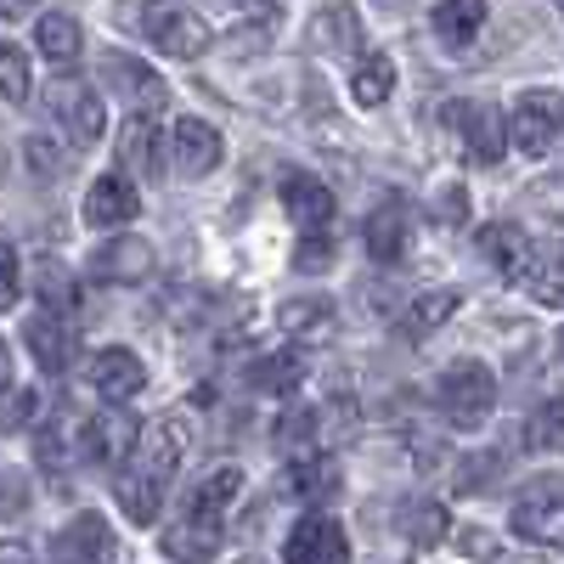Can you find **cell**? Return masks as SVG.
Returning <instances> with one entry per match:
<instances>
[{
    "mask_svg": "<svg viewBox=\"0 0 564 564\" xmlns=\"http://www.w3.org/2000/svg\"><path fill=\"white\" fill-rule=\"evenodd\" d=\"M170 148H175V170H181L186 181H198V175H209V170L220 164V135H215V124H204V119H175Z\"/></svg>",
    "mask_w": 564,
    "mask_h": 564,
    "instance_id": "cell-14",
    "label": "cell"
},
{
    "mask_svg": "<svg viewBox=\"0 0 564 564\" xmlns=\"http://www.w3.org/2000/svg\"><path fill=\"white\" fill-rule=\"evenodd\" d=\"M29 7V0H0V12H23Z\"/></svg>",
    "mask_w": 564,
    "mask_h": 564,
    "instance_id": "cell-44",
    "label": "cell"
},
{
    "mask_svg": "<svg viewBox=\"0 0 564 564\" xmlns=\"http://www.w3.org/2000/svg\"><path fill=\"white\" fill-rule=\"evenodd\" d=\"M452 311H457V289H430V294H417V300L395 316V334H401L406 345H423L441 322H452Z\"/></svg>",
    "mask_w": 564,
    "mask_h": 564,
    "instance_id": "cell-23",
    "label": "cell"
},
{
    "mask_svg": "<svg viewBox=\"0 0 564 564\" xmlns=\"http://www.w3.org/2000/svg\"><path fill=\"white\" fill-rule=\"evenodd\" d=\"M435 40L441 45H468L480 29H486V0H435Z\"/></svg>",
    "mask_w": 564,
    "mask_h": 564,
    "instance_id": "cell-26",
    "label": "cell"
},
{
    "mask_svg": "<svg viewBox=\"0 0 564 564\" xmlns=\"http://www.w3.org/2000/svg\"><path fill=\"white\" fill-rule=\"evenodd\" d=\"M502 468V457L491 452V457H468L463 468H457V491H480V486H491V475Z\"/></svg>",
    "mask_w": 564,
    "mask_h": 564,
    "instance_id": "cell-41",
    "label": "cell"
},
{
    "mask_svg": "<svg viewBox=\"0 0 564 564\" xmlns=\"http://www.w3.org/2000/svg\"><path fill=\"white\" fill-rule=\"evenodd\" d=\"M316 430H322V417L311 412V406H289L282 412V423H276V452L282 457H311L316 452Z\"/></svg>",
    "mask_w": 564,
    "mask_h": 564,
    "instance_id": "cell-30",
    "label": "cell"
},
{
    "mask_svg": "<svg viewBox=\"0 0 564 564\" xmlns=\"http://www.w3.org/2000/svg\"><path fill=\"white\" fill-rule=\"evenodd\" d=\"M558 7H564V0H558Z\"/></svg>",
    "mask_w": 564,
    "mask_h": 564,
    "instance_id": "cell-47",
    "label": "cell"
},
{
    "mask_svg": "<svg viewBox=\"0 0 564 564\" xmlns=\"http://www.w3.org/2000/svg\"><path fill=\"white\" fill-rule=\"evenodd\" d=\"M508 135L520 141V153L542 159L564 135V97L558 90H525V97L513 102V113H508Z\"/></svg>",
    "mask_w": 564,
    "mask_h": 564,
    "instance_id": "cell-5",
    "label": "cell"
},
{
    "mask_svg": "<svg viewBox=\"0 0 564 564\" xmlns=\"http://www.w3.org/2000/svg\"><path fill=\"white\" fill-rule=\"evenodd\" d=\"M294 271H311V276L334 271V238H327V231H305L300 254H294Z\"/></svg>",
    "mask_w": 564,
    "mask_h": 564,
    "instance_id": "cell-38",
    "label": "cell"
},
{
    "mask_svg": "<svg viewBox=\"0 0 564 564\" xmlns=\"http://www.w3.org/2000/svg\"><path fill=\"white\" fill-rule=\"evenodd\" d=\"M446 508L441 502H430V497H423V502H406L401 508V531H406V542L412 547H435L441 536H446Z\"/></svg>",
    "mask_w": 564,
    "mask_h": 564,
    "instance_id": "cell-33",
    "label": "cell"
},
{
    "mask_svg": "<svg viewBox=\"0 0 564 564\" xmlns=\"http://www.w3.org/2000/svg\"><path fill=\"white\" fill-rule=\"evenodd\" d=\"M135 209H141L135 181H124V175L90 181V193H85V220H90V226H102V231H108V226H130Z\"/></svg>",
    "mask_w": 564,
    "mask_h": 564,
    "instance_id": "cell-16",
    "label": "cell"
},
{
    "mask_svg": "<svg viewBox=\"0 0 564 564\" xmlns=\"http://www.w3.org/2000/svg\"><path fill=\"white\" fill-rule=\"evenodd\" d=\"M406 249H412V209L401 198H384L367 215V254L379 265H395V260H406Z\"/></svg>",
    "mask_w": 564,
    "mask_h": 564,
    "instance_id": "cell-11",
    "label": "cell"
},
{
    "mask_svg": "<svg viewBox=\"0 0 564 564\" xmlns=\"http://www.w3.org/2000/svg\"><path fill=\"white\" fill-rule=\"evenodd\" d=\"M525 446H531V452H564V395H547V401L531 412Z\"/></svg>",
    "mask_w": 564,
    "mask_h": 564,
    "instance_id": "cell-34",
    "label": "cell"
},
{
    "mask_svg": "<svg viewBox=\"0 0 564 564\" xmlns=\"http://www.w3.org/2000/svg\"><path fill=\"white\" fill-rule=\"evenodd\" d=\"M282 334H289V339H327V334H334V305H327V300H294V305H282Z\"/></svg>",
    "mask_w": 564,
    "mask_h": 564,
    "instance_id": "cell-29",
    "label": "cell"
},
{
    "mask_svg": "<svg viewBox=\"0 0 564 564\" xmlns=\"http://www.w3.org/2000/svg\"><path fill=\"white\" fill-rule=\"evenodd\" d=\"M480 260L497 271V276H520L525 254H531V238H525V226H513V220H491L480 238H475Z\"/></svg>",
    "mask_w": 564,
    "mask_h": 564,
    "instance_id": "cell-21",
    "label": "cell"
},
{
    "mask_svg": "<svg viewBox=\"0 0 564 564\" xmlns=\"http://www.w3.org/2000/svg\"><path fill=\"white\" fill-rule=\"evenodd\" d=\"M34 40H40V52L52 57V63H74L79 57V23L68 12H45L34 23Z\"/></svg>",
    "mask_w": 564,
    "mask_h": 564,
    "instance_id": "cell-31",
    "label": "cell"
},
{
    "mask_svg": "<svg viewBox=\"0 0 564 564\" xmlns=\"http://www.w3.org/2000/svg\"><path fill=\"white\" fill-rule=\"evenodd\" d=\"M135 468H148V475L170 480L181 457H186V430H181V417H153L148 430H135V446H130Z\"/></svg>",
    "mask_w": 564,
    "mask_h": 564,
    "instance_id": "cell-10",
    "label": "cell"
},
{
    "mask_svg": "<svg viewBox=\"0 0 564 564\" xmlns=\"http://www.w3.org/2000/svg\"><path fill=\"white\" fill-rule=\"evenodd\" d=\"M90 384H97V390L119 406V401H130V395L148 390V367H141L135 350L113 345V350H97V356H90Z\"/></svg>",
    "mask_w": 564,
    "mask_h": 564,
    "instance_id": "cell-12",
    "label": "cell"
},
{
    "mask_svg": "<svg viewBox=\"0 0 564 564\" xmlns=\"http://www.w3.org/2000/svg\"><path fill=\"white\" fill-rule=\"evenodd\" d=\"M102 79H108V90L130 108V113H159L164 102H170V90H164V79L141 63V57H124V52H102Z\"/></svg>",
    "mask_w": 564,
    "mask_h": 564,
    "instance_id": "cell-6",
    "label": "cell"
},
{
    "mask_svg": "<svg viewBox=\"0 0 564 564\" xmlns=\"http://www.w3.org/2000/svg\"><path fill=\"white\" fill-rule=\"evenodd\" d=\"M243 491V468H231V463H220V468H209V475L198 480V491L186 497V525H209V531H220V520H226V502Z\"/></svg>",
    "mask_w": 564,
    "mask_h": 564,
    "instance_id": "cell-13",
    "label": "cell"
},
{
    "mask_svg": "<svg viewBox=\"0 0 564 564\" xmlns=\"http://www.w3.org/2000/svg\"><path fill=\"white\" fill-rule=\"evenodd\" d=\"M558 356H564V334H558Z\"/></svg>",
    "mask_w": 564,
    "mask_h": 564,
    "instance_id": "cell-46",
    "label": "cell"
},
{
    "mask_svg": "<svg viewBox=\"0 0 564 564\" xmlns=\"http://www.w3.org/2000/svg\"><path fill=\"white\" fill-rule=\"evenodd\" d=\"M390 90H395V63H390L384 52H367V57L356 63V74H350V97H356L361 108H379Z\"/></svg>",
    "mask_w": 564,
    "mask_h": 564,
    "instance_id": "cell-28",
    "label": "cell"
},
{
    "mask_svg": "<svg viewBox=\"0 0 564 564\" xmlns=\"http://www.w3.org/2000/svg\"><path fill=\"white\" fill-rule=\"evenodd\" d=\"M282 558L289 564H345L350 558V536L339 531V520L311 513V520H300L294 536L282 542Z\"/></svg>",
    "mask_w": 564,
    "mask_h": 564,
    "instance_id": "cell-8",
    "label": "cell"
},
{
    "mask_svg": "<svg viewBox=\"0 0 564 564\" xmlns=\"http://www.w3.org/2000/svg\"><path fill=\"white\" fill-rule=\"evenodd\" d=\"M23 153H29V170H40V175H57V153L45 148V141H34V135H29V148H23Z\"/></svg>",
    "mask_w": 564,
    "mask_h": 564,
    "instance_id": "cell-43",
    "label": "cell"
},
{
    "mask_svg": "<svg viewBox=\"0 0 564 564\" xmlns=\"http://www.w3.org/2000/svg\"><path fill=\"white\" fill-rule=\"evenodd\" d=\"M520 289H525L536 305H547V311L564 305V243H542V249L525 254V265H520Z\"/></svg>",
    "mask_w": 564,
    "mask_h": 564,
    "instance_id": "cell-18",
    "label": "cell"
},
{
    "mask_svg": "<svg viewBox=\"0 0 564 564\" xmlns=\"http://www.w3.org/2000/svg\"><path fill=\"white\" fill-rule=\"evenodd\" d=\"M52 558H113V531L102 525V513H79L68 520L52 542Z\"/></svg>",
    "mask_w": 564,
    "mask_h": 564,
    "instance_id": "cell-24",
    "label": "cell"
},
{
    "mask_svg": "<svg viewBox=\"0 0 564 564\" xmlns=\"http://www.w3.org/2000/svg\"><path fill=\"white\" fill-rule=\"evenodd\" d=\"M430 215H435V226H463V215H468V193L452 181L446 193H435V209H430Z\"/></svg>",
    "mask_w": 564,
    "mask_h": 564,
    "instance_id": "cell-42",
    "label": "cell"
},
{
    "mask_svg": "<svg viewBox=\"0 0 564 564\" xmlns=\"http://www.w3.org/2000/svg\"><path fill=\"white\" fill-rule=\"evenodd\" d=\"M0 367H7V345H0Z\"/></svg>",
    "mask_w": 564,
    "mask_h": 564,
    "instance_id": "cell-45",
    "label": "cell"
},
{
    "mask_svg": "<svg viewBox=\"0 0 564 564\" xmlns=\"http://www.w3.org/2000/svg\"><path fill=\"white\" fill-rule=\"evenodd\" d=\"M40 282H45V305H52V311H74V289H68V271L57 265V260H45L40 265Z\"/></svg>",
    "mask_w": 564,
    "mask_h": 564,
    "instance_id": "cell-39",
    "label": "cell"
},
{
    "mask_svg": "<svg viewBox=\"0 0 564 564\" xmlns=\"http://www.w3.org/2000/svg\"><path fill=\"white\" fill-rule=\"evenodd\" d=\"M23 294V276H18V249L0 243V311H12Z\"/></svg>",
    "mask_w": 564,
    "mask_h": 564,
    "instance_id": "cell-40",
    "label": "cell"
},
{
    "mask_svg": "<svg viewBox=\"0 0 564 564\" xmlns=\"http://www.w3.org/2000/svg\"><path fill=\"white\" fill-rule=\"evenodd\" d=\"M23 345H29L40 372H68V361H74V327H68L63 311L45 305V311H34L23 322Z\"/></svg>",
    "mask_w": 564,
    "mask_h": 564,
    "instance_id": "cell-9",
    "label": "cell"
},
{
    "mask_svg": "<svg viewBox=\"0 0 564 564\" xmlns=\"http://www.w3.org/2000/svg\"><path fill=\"white\" fill-rule=\"evenodd\" d=\"M446 119L463 130V148H468V159H475V164H502V148H508L502 108H491V102H452Z\"/></svg>",
    "mask_w": 564,
    "mask_h": 564,
    "instance_id": "cell-7",
    "label": "cell"
},
{
    "mask_svg": "<svg viewBox=\"0 0 564 564\" xmlns=\"http://www.w3.org/2000/svg\"><path fill=\"white\" fill-rule=\"evenodd\" d=\"M508 525H513V536H525L536 547H564V480L547 475L531 491H520V502H513V513H508Z\"/></svg>",
    "mask_w": 564,
    "mask_h": 564,
    "instance_id": "cell-3",
    "label": "cell"
},
{
    "mask_svg": "<svg viewBox=\"0 0 564 564\" xmlns=\"http://www.w3.org/2000/svg\"><path fill=\"white\" fill-rule=\"evenodd\" d=\"M113 18H119L124 34H135L141 45H153V52H164V57H204L209 52L204 18L181 12V7H164V0H119Z\"/></svg>",
    "mask_w": 564,
    "mask_h": 564,
    "instance_id": "cell-1",
    "label": "cell"
},
{
    "mask_svg": "<svg viewBox=\"0 0 564 564\" xmlns=\"http://www.w3.org/2000/svg\"><path fill=\"white\" fill-rule=\"evenodd\" d=\"M45 108H52V119L79 141V148H90L102 130H108V113H102V97L90 90L79 74H57L52 85H45Z\"/></svg>",
    "mask_w": 564,
    "mask_h": 564,
    "instance_id": "cell-4",
    "label": "cell"
},
{
    "mask_svg": "<svg viewBox=\"0 0 564 564\" xmlns=\"http://www.w3.org/2000/svg\"><path fill=\"white\" fill-rule=\"evenodd\" d=\"M316 34V45L322 52H356V40H361V29H356V18H350V7H334V12H322L316 23H311Z\"/></svg>",
    "mask_w": 564,
    "mask_h": 564,
    "instance_id": "cell-35",
    "label": "cell"
},
{
    "mask_svg": "<svg viewBox=\"0 0 564 564\" xmlns=\"http://www.w3.org/2000/svg\"><path fill=\"white\" fill-rule=\"evenodd\" d=\"M135 446V423L119 412H97L79 417V463H113Z\"/></svg>",
    "mask_w": 564,
    "mask_h": 564,
    "instance_id": "cell-15",
    "label": "cell"
},
{
    "mask_svg": "<svg viewBox=\"0 0 564 564\" xmlns=\"http://www.w3.org/2000/svg\"><path fill=\"white\" fill-rule=\"evenodd\" d=\"M148 271H153V249L141 238H113L90 254V276L97 282H141Z\"/></svg>",
    "mask_w": 564,
    "mask_h": 564,
    "instance_id": "cell-20",
    "label": "cell"
},
{
    "mask_svg": "<svg viewBox=\"0 0 564 564\" xmlns=\"http://www.w3.org/2000/svg\"><path fill=\"white\" fill-rule=\"evenodd\" d=\"M34 463L45 475H63L68 463H79V417L74 412H57L34 430Z\"/></svg>",
    "mask_w": 564,
    "mask_h": 564,
    "instance_id": "cell-19",
    "label": "cell"
},
{
    "mask_svg": "<svg viewBox=\"0 0 564 564\" xmlns=\"http://www.w3.org/2000/svg\"><path fill=\"white\" fill-rule=\"evenodd\" d=\"M249 384L260 395H294L305 384V356L300 350H276V356H260L254 372H249Z\"/></svg>",
    "mask_w": 564,
    "mask_h": 564,
    "instance_id": "cell-27",
    "label": "cell"
},
{
    "mask_svg": "<svg viewBox=\"0 0 564 564\" xmlns=\"http://www.w3.org/2000/svg\"><path fill=\"white\" fill-rule=\"evenodd\" d=\"M435 406L452 430H480L497 406V379L486 361H452L435 384Z\"/></svg>",
    "mask_w": 564,
    "mask_h": 564,
    "instance_id": "cell-2",
    "label": "cell"
},
{
    "mask_svg": "<svg viewBox=\"0 0 564 564\" xmlns=\"http://www.w3.org/2000/svg\"><path fill=\"white\" fill-rule=\"evenodd\" d=\"M0 97L7 102L29 97V57L18 52V45H0Z\"/></svg>",
    "mask_w": 564,
    "mask_h": 564,
    "instance_id": "cell-37",
    "label": "cell"
},
{
    "mask_svg": "<svg viewBox=\"0 0 564 564\" xmlns=\"http://www.w3.org/2000/svg\"><path fill=\"white\" fill-rule=\"evenodd\" d=\"M113 497H119V508H124V520H135V525H153V520H159V508H164V480L130 463V468H119Z\"/></svg>",
    "mask_w": 564,
    "mask_h": 564,
    "instance_id": "cell-22",
    "label": "cell"
},
{
    "mask_svg": "<svg viewBox=\"0 0 564 564\" xmlns=\"http://www.w3.org/2000/svg\"><path fill=\"white\" fill-rule=\"evenodd\" d=\"M119 164H130L135 175H159V141H153L148 113L124 124V135H119Z\"/></svg>",
    "mask_w": 564,
    "mask_h": 564,
    "instance_id": "cell-32",
    "label": "cell"
},
{
    "mask_svg": "<svg viewBox=\"0 0 564 564\" xmlns=\"http://www.w3.org/2000/svg\"><path fill=\"white\" fill-rule=\"evenodd\" d=\"M40 417V395L34 390H18V384H0V435H18Z\"/></svg>",
    "mask_w": 564,
    "mask_h": 564,
    "instance_id": "cell-36",
    "label": "cell"
},
{
    "mask_svg": "<svg viewBox=\"0 0 564 564\" xmlns=\"http://www.w3.org/2000/svg\"><path fill=\"white\" fill-rule=\"evenodd\" d=\"M289 497H300V502H334L339 497V463L322 457V452L294 457L289 463Z\"/></svg>",
    "mask_w": 564,
    "mask_h": 564,
    "instance_id": "cell-25",
    "label": "cell"
},
{
    "mask_svg": "<svg viewBox=\"0 0 564 564\" xmlns=\"http://www.w3.org/2000/svg\"><path fill=\"white\" fill-rule=\"evenodd\" d=\"M282 209H289L305 231H327V226H334V193H327L316 175H305V170H294L289 181H282Z\"/></svg>",
    "mask_w": 564,
    "mask_h": 564,
    "instance_id": "cell-17",
    "label": "cell"
}]
</instances>
